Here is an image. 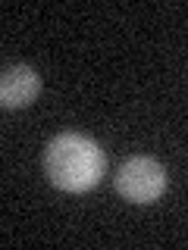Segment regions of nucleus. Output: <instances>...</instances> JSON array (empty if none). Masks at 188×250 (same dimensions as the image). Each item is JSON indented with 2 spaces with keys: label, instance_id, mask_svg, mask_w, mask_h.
Here are the masks:
<instances>
[{
  "label": "nucleus",
  "instance_id": "nucleus-2",
  "mask_svg": "<svg viewBox=\"0 0 188 250\" xmlns=\"http://www.w3.org/2000/svg\"><path fill=\"white\" fill-rule=\"evenodd\" d=\"M166 185V169L151 156H132L116 172V191L129 203H154L157 197H163Z\"/></svg>",
  "mask_w": 188,
  "mask_h": 250
},
{
  "label": "nucleus",
  "instance_id": "nucleus-3",
  "mask_svg": "<svg viewBox=\"0 0 188 250\" xmlns=\"http://www.w3.org/2000/svg\"><path fill=\"white\" fill-rule=\"evenodd\" d=\"M41 91V78L31 66H6L0 78V104L6 109L28 106Z\"/></svg>",
  "mask_w": 188,
  "mask_h": 250
},
{
  "label": "nucleus",
  "instance_id": "nucleus-1",
  "mask_svg": "<svg viewBox=\"0 0 188 250\" xmlns=\"http://www.w3.org/2000/svg\"><path fill=\"white\" fill-rule=\"evenodd\" d=\"M104 166L107 160L97 141H91L88 135H75V131L57 135L44 150V172L50 185L69 194L91 191L104 175Z\"/></svg>",
  "mask_w": 188,
  "mask_h": 250
}]
</instances>
